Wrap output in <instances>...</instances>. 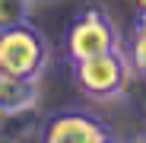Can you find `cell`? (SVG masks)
I'll list each match as a JSON object with an SVG mask.
<instances>
[{"mask_svg": "<svg viewBox=\"0 0 146 143\" xmlns=\"http://www.w3.org/2000/svg\"><path fill=\"white\" fill-rule=\"evenodd\" d=\"M130 54L124 48L117 51H105L86 61H73L70 64V76L86 99L92 102H111L117 95H124L127 80H130Z\"/></svg>", "mask_w": 146, "mask_h": 143, "instance_id": "cell-1", "label": "cell"}, {"mask_svg": "<svg viewBox=\"0 0 146 143\" xmlns=\"http://www.w3.org/2000/svg\"><path fill=\"white\" fill-rule=\"evenodd\" d=\"M48 64H51L48 38L32 22L0 32V73L19 80H41Z\"/></svg>", "mask_w": 146, "mask_h": 143, "instance_id": "cell-2", "label": "cell"}, {"mask_svg": "<svg viewBox=\"0 0 146 143\" xmlns=\"http://www.w3.org/2000/svg\"><path fill=\"white\" fill-rule=\"evenodd\" d=\"M117 48H124L121 29L114 26V19L102 7L83 10L67 26V35H64V51H67L70 64L95 57V54H105V51H117Z\"/></svg>", "mask_w": 146, "mask_h": 143, "instance_id": "cell-3", "label": "cell"}, {"mask_svg": "<svg viewBox=\"0 0 146 143\" xmlns=\"http://www.w3.org/2000/svg\"><path fill=\"white\" fill-rule=\"evenodd\" d=\"M38 143H117V137L111 124L95 111L64 108V111H54L41 124Z\"/></svg>", "mask_w": 146, "mask_h": 143, "instance_id": "cell-4", "label": "cell"}, {"mask_svg": "<svg viewBox=\"0 0 146 143\" xmlns=\"http://www.w3.org/2000/svg\"><path fill=\"white\" fill-rule=\"evenodd\" d=\"M38 99H41V80H19V76L0 73V108L10 118L32 111Z\"/></svg>", "mask_w": 146, "mask_h": 143, "instance_id": "cell-5", "label": "cell"}, {"mask_svg": "<svg viewBox=\"0 0 146 143\" xmlns=\"http://www.w3.org/2000/svg\"><path fill=\"white\" fill-rule=\"evenodd\" d=\"M32 7H35V0H0V32L29 22Z\"/></svg>", "mask_w": 146, "mask_h": 143, "instance_id": "cell-6", "label": "cell"}, {"mask_svg": "<svg viewBox=\"0 0 146 143\" xmlns=\"http://www.w3.org/2000/svg\"><path fill=\"white\" fill-rule=\"evenodd\" d=\"M130 61L140 73H146V13H137L133 22V35H130Z\"/></svg>", "mask_w": 146, "mask_h": 143, "instance_id": "cell-7", "label": "cell"}, {"mask_svg": "<svg viewBox=\"0 0 146 143\" xmlns=\"http://www.w3.org/2000/svg\"><path fill=\"white\" fill-rule=\"evenodd\" d=\"M137 3V13H146V0H133Z\"/></svg>", "mask_w": 146, "mask_h": 143, "instance_id": "cell-8", "label": "cell"}, {"mask_svg": "<svg viewBox=\"0 0 146 143\" xmlns=\"http://www.w3.org/2000/svg\"><path fill=\"white\" fill-rule=\"evenodd\" d=\"M7 118H10V114H7L3 108H0V127H3V121H7Z\"/></svg>", "mask_w": 146, "mask_h": 143, "instance_id": "cell-9", "label": "cell"}]
</instances>
